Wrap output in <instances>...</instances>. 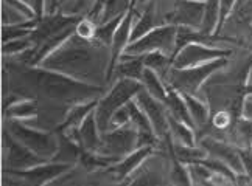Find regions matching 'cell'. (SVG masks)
<instances>
[{
    "mask_svg": "<svg viewBox=\"0 0 252 186\" xmlns=\"http://www.w3.org/2000/svg\"><path fill=\"white\" fill-rule=\"evenodd\" d=\"M111 57L108 45L96 39H84L73 33L64 44L41 61L42 68L60 72L84 82H100L104 75V67H109Z\"/></svg>",
    "mask_w": 252,
    "mask_h": 186,
    "instance_id": "cell-1",
    "label": "cell"
},
{
    "mask_svg": "<svg viewBox=\"0 0 252 186\" xmlns=\"http://www.w3.org/2000/svg\"><path fill=\"white\" fill-rule=\"evenodd\" d=\"M24 78L41 95L61 103H80L94 93L103 92L101 87H95L89 82L78 81L72 76L42 67L39 70H28Z\"/></svg>",
    "mask_w": 252,
    "mask_h": 186,
    "instance_id": "cell-2",
    "label": "cell"
},
{
    "mask_svg": "<svg viewBox=\"0 0 252 186\" xmlns=\"http://www.w3.org/2000/svg\"><path fill=\"white\" fill-rule=\"evenodd\" d=\"M143 82L139 80H132V78H123L117 84L114 85V89L106 95L103 100L98 101L95 107V120L98 124V129L101 133L111 131V121L114 113L117 112L120 107L126 106L132 96H137V93L143 89Z\"/></svg>",
    "mask_w": 252,
    "mask_h": 186,
    "instance_id": "cell-3",
    "label": "cell"
},
{
    "mask_svg": "<svg viewBox=\"0 0 252 186\" xmlns=\"http://www.w3.org/2000/svg\"><path fill=\"white\" fill-rule=\"evenodd\" d=\"M226 64H227V57H220V59L209 61L195 67H187V68L171 67L165 76V80L181 93L196 95L201 84L215 72L221 70Z\"/></svg>",
    "mask_w": 252,
    "mask_h": 186,
    "instance_id": "cell-4",
    "label": "cell"
},
{
    "mask_svg": "<svg viewBox=\"0 0 252 186\" xmlns=\"http://www.w3.org/2000/svg\"><path fill=\"white\" fill-rule=\"evenodd\" d=\"M176 36L178 27L176 25H160L154 28L150 33L142 36L134 42H129L125 48L126 54H145L150 52H162L167 56H173L176 50Z\"/></svg>",
    "mask_w": 252,
    "mask_h": 186,
    "instance_id": "cell-5",
    "label": "cell"
},
{
    "mask_svg": "<svg viewBox=\"0 0 252 186\" xmlns=\"http://www.w3.org/2000/svg\"><path fill=\"white\" fill-rule=\"evenodd\" d=\"M8 127H9V133L16 140H19L28 149H32L45 160L55 159L58 151H60V140L56 138L55 133H48V132L45 133V132L28 129V127L22 126L17 121H11L8 124Z\"/></svg>",
    "mask_w": 252,
    "mask_h": 186,
    "instance_id": "cell-6",
    "label": "cell"
},
{
    "mask_svg": "<svg viewBox=\"0 0 252 186\" xmlns=\"http://www.w3.org/2000/svg\"><path fill=\"white\" fill-rule=\"evenodd\" d=\"M101 138L103 146L98 154L115 157L119 160L135 151V148H139V132L131 121L125 126L115 127V129L101 133Z\"/></svg>",
    "mask_w": 252,
    "mask_h": 186,
    "instance_id": "cell-7",
    "label": "cell"
},
{
    "mask_svg": "<svg viewBox=\"0 0 252 186\" xmlns=\"http://www.w3.org/2000/svg\"><path fill=\"white\" fill-rule=\"evenodd\" d=\"M206 2L198 0H173V8L163 16V25L190 27L201 30L204 21Z\"/></svg>",
    "mask_w": 252,
    "mask_h": 186,
    "instance_id": "cell-8",
    "label": "cell"
},
{
    "mask_svg": "<svg viewBox=\"0 0 252 186\" xmlns=\"http://www.w3.org/2000/svg\"><path fill=\"white\" fill-rule=\"evenodd\" d=\"M232 52L230 50H220V48H210L204 44L191 42L186 47H182L181 50L171 57L174 68H187L201 65L209 61H215L220 57H227Z\"/></svg>",
    "mask_w": 252,
    "mask_h": 186,
    "instance_id": "cell-9",
    "label": "cell"
},
{
    "mask_svg": "<svg viewBox=\"0 0 252 186\" xmlns=\"http://www.w3.org/2000/svg\"><path fill=\"white\" fill-rule=\"evenodd\" d=\"M137 103L143 109V112L148 115V118L153 124V129L156 132L158 138L167 140L170 136V112L165 109V103H162L158 98H154L147 89H143L137 93Z\"/></svg>",
    "mask_w": 252,
    "mask_h": 186,
    "instance_id": "cell-10",
    "label": "cell"
},
{
    "mask_svg": "<svg viewBox=\"0 0 252 186\" xmlns=\"http://www.w3.org/2000/svg\"><path fill=\"white\" fill-rule=\"evenodd\" d=\"M135 3H137V0H134L132 5L129 6V9L126 11L123 21L120 24V27L117 28V31L114 34V39H112V44H111V62H109V67H108V73H106V81H111V78L114 75V70H115V65L119 64L122 54L125 53V48L128 47V42L131 39V25H132V21L135 17Z\"/></svg>",
    "mask_w": 252,
    "mask_h": 186,
    "instance_id": "cell-11",
    "label": "cell"
},
{
    "mask_svg": "<svg viewBox=\"0 0 252 186\" xmlns=\"http://www.w3.org/2000/svg\"><path fill=\"white\" fill-rule=\"evenodd\" d=\"M3 140L6 141L5 144L8 148V169H28L47 161L41 155H37L32 149H28L25 144L16 140L9 132L3 133Z\"/></svg>",
    "mask_w": 252,
    "mask_h": 186,
    "instance_id": "cell-12",
    "label": "cell"
},
{
    "mask_svg": "<svg viewBox=\"0 0 252 186\" xmlns=\"http://www.w3.org/2000/svg\"><path fill=\"white\" fill-rule=\"evenodd\" d=\"M70 168L69 163H41L28 169H8V174H14L30 185H45Z\"/></svg>",
    "mask_w": 252,
    "mask_h": 186,
    "instance_id": "cell-13",
    "label": "cell"
},
{
    "mask_svg": "<svg viewBox=\"0 0 252 186\" xmlns=\"http://www.w3.org/2000/svg\"><path fill=\"white\" fill-rule=\"evenodd\" d=\"M201 143H202V148L207 151V154L210 157L224 161L229 168H232L238 174L245 172V166H243V161H241L238 148H232L230 144H227L224 141H218L215 138H210V136L204 138Z\"/></svg>",
    "mask_w": 252,
    "mask_h": 186,
    "instance_id": "cell-14",
    "label": "cell"
},
{
    "mask_svg": "<svg viewBox=\"0 0 252 186\" xmlns=\"http://www.w3.org/2000/svg\"><path fill=\"white\" fill-rule=\"evenodd\" d=\"M73 133H75V141L78 143L84 151L96 152V154L100 152L103 146V138H101V132L98 129V124H96V120H95V112H91L87 115V118L78 127V131H73Z\"/></svg>",
    "mask_w": 252,
    "mask_h": 186,
    "instance_id": "cell-15",
    "label": "cell"
},
{
    "mask_svg": "<svg viewBox=\"0 0 252 186\" xmlns=\"http://www.w3.org/2000/svg\"><path fill=\"white\" fill-rule=\"evenodd\" d=\"M154 149V146L148 144V146H140V148H137L135 151H132L131 154H128L126 157H123V159L120 161H117L115 164L109 166V172H114L115 175H117L119 180H123L125 177H128V175L137 168V166L147 159L148 155H151Z\"/></svg>",
    "mask_w": 252,
    "mask_h": 186,
    "instance_id": "cell-16",
    "label": "cell"
},
{
    "mask_svg": "<svg viewBox=\"0 0 252 186\" xmlns=\"http://www.w3.org/2000/svg\"><path fill=\"white\" fill-rule=\"evenodd\" d=\"M165 85H167L165 106H167L168 112L174 116V118H178V120H181L184 123H187L189 126L193 127V129H196L195 120L191 118V115H190V110H189V107H187V103H186V98H184V95L181 92H178L168 82H165Z\"/></svg>",
    "mask_w": 252,
    "mask_h": 186,
    "instance_id": "cell-17",
    "label": "cell"
},
{
    "mask_svg": "<svg viewBox=\"0 0 252 186\" xmlns=\"http://www.w3.org/2000/svg\"><path fill=\"white\" fill-rule=\"evenodd\" d=\"M156 0H148L147 6H145V11L140 16L137 25L134 27V30L131 33V39L129 42H134L140 39L142 36H145L147 33H150L154 28H158L159 22H158V17H156Z\"/></svg>",
    "mask_w": 252,
    "mask_h": 186,
    "instance_id": "cell-18",
    "label": "cell"
},
{
    "mask_svg": "<svg viewBox=\"0 0 252 186\" xmlns=\"http://www.w3.org/2000/svg\"><path fill=\"white\" fill-rule=\"evenodd\" d=\"M96 104H98V101H91V103H86V104H78L75 106L73 109L70 110V113L67 115L65 121L56 127V132H65V131H70V129H78V127L83 124V121L87 118V115H89L91 112L95 110Z\"/></svg>",
    "mask_w": 252,
    "mask_h": 186,
    "instance_id": "cell-19",
    "label": "cell"
},
{
    "mask_svg": "<svg viewBox=\"0 0 252 186\" xmlns=\"http://www.w3.org/2000/svg\"><path fill=\"white\" fill-rule=\"evenodd\" d=\"M142 82L154 98H158L162 103H165V98H167V85L165 82L160 81L159 75L153 70L150 67H145L143 70V76H142Z\"/></svg>",
    "mask_w": 252,
    "mask_h": 186,
    "instance_id": "cell-20",
    "label": "cell"
},
{
    "mask_svg": "<svg viewBox=\"0 0 252 186\" xmlns=\"http://www.w3.org/2000/svg\"><path fill=\"white\" fill-rule=\"evenodd\" d=\"M184 98H186L187 107L190 110L191 118L195 120V124L198 129H204V127L209 124V107L206 104H202L201 101H198L196 98H193V95H186L182 93Z\"/></svg>",
    "mask_w": 252,
    "mask_h": 186,
    "instance_id": "cell-21",
    "label": "cell"
},
{
    "mask_svg": "<svg viewBox=\"0 0 252 186\" xmlns=\"http://www.w3.org/2000/svg\"><path fill=\"white\" fill-rule=\"evenodd\" d=\"M6 115H8V118H11V120L33 118V116L37 115V103L36 100H22L13 106H9Z\"/></svg>",
    "mask_w": 252,
    "mask_h": 186,
    "instance_id": "cell-22",
    "label": "cell"
},
{
    "mask_svg": "<svg viewBox=\"0 0 252 186\" xmlns=\"http://www.w3.org/2000/svg\"><path fill=\"white\" fill-rule=\"evenodd\" d=\"M220 22V0H206L204 21H202L201 31L206 34H215Z\"/></svg>",
    "mask_w": 252,
    "mask_h": 186,
    "instance_id": "cell-23",
    "label": "cell"
},
{
    "mask_svg": "<svg viewBox=\"0 0 252 186\" xmlns=\"http://www.w3.org/2000/svg\"><path fill=\"white\" fill-rule=\"evenodd\" d=\"M168 120H170V129H171V132L174 135L178 136L179 141L182 144L193 148V146H195V132H193V127L189 126L187 123H184V121H181L178 118H174L171 113L168 116Z\"/></svg>",
    "mask_w": 252,
    "mask_h": 186,
    "instance_id": "cell-24",
    "label": "cell"
},
{
    "mask_svg": "<svg viewBox=\"0 0 252 186\" xmlns=\"http://www.w3.org/2000/svg\"><path fill=\"white\" fill-rule=\"evenodd\" d=\"M125 14H126V13H125ZM125 14H120V16H117V17H114L112 21H109V22L101 24V25L96 27V34H95V39H96V41H100V42H103L104 45L111 47L112 39H114V34H115V31H117V28L120 27V24H122V21H123Z\"/></svg>",
    "mask_w": 252,
    "mask_h": 186,
    "instance_id": "cell-25",
    "label": "cell"
},
{
    "mask_svg": "<svg viewBox=\"0 0 252 186\" xmlns=\"http://www.w3.org/2000/svg\"><path fill=\"white\" fill-rule=\"evenodd\" d=\"M34 44H33V39L30 36H25V37H19V39H14L13 42H8L3 45V53L5 54H21L22 52L28 50V48H33Z\"/></svg>",
    "mask_w": 252,
    "mask_h": 186,
    "instance_id": "cell-26",
    "label": "cell"
},
{
    "mask_svg": "<svg viewBox=\"0 0 252 186\" xmlns=\"http://www.w3.org/2000/svg\"><path fill=\"white\" fill-rule=\"evenodd\" d=\"M96 27L98 25H96L94 21H91V19H81V21L76 24L75 33L84 39H95Z\"/></svg>",
    "mask_w": 252,
    "mask_h": 186,
    "instance_id": "cell-27",
    "label": "cell"
},
{
    "mask_svg": "<svg viewBox=\"0 0 252 186\" xmlns=\"http://www.w3.org/2000/svg\"><path fill=\"white\" fill-rule=\"evenodd\" d=\"M237 2H238V0H220V22H218L215 34L220 33L222 25H224V22L227 21L229 14H232V11H234Z\"/></svg>",
    "mask_w": 252,
    "mask_h": 186,
    "instance_id": "cell-28",
    "label": "cell"
},
{
    "mask_svg": "<svg viewBox=\"0 0 252 186\" xmlns=\"http://www.w3.org/2000/svg\"><path fill=\"white\" fill-rule=\"evenodd\" d=\"M129 121H131L129 110H128V107H126V106H123V107H120V109H119L117 112L114 113L111 124H112L114 127H120V126H125V124H128Z\"/></svg>",
    "mask_w": 252,
    "mask_h": 186,
    "instance_id": "cell-29",
    "label": "cell"
},
{
    "mask_svg": "<svg viewBox=\"0 0 252 186\" xmlns=\"http://www.w3.org/2000/svg\"><path fill=\"white\" fill-rule=\"evenodd\" d=\"M241 161H243L245 166V172L251 177L252 180V148H238Z\"/></svg>",
    "mask_w": 252,
    "mask_h": 186,
    "instance_id": "cell-30",
    "label": "cell"
},
{
    "mask_svg": "<svg viewBox=\"0 0 252 186\" xmlns=\"http://www.w3.org/2000/svg\"><path fill=\"white\" fill-rule=\"evenodd\" d=\"M45 2H47V6H48L47 13L48 14H55L56 13V6H60L61 0H45Z\"/></svg>",
    "mask_w": 252,
    "mask_h": 186,
    "instance_id": "cell-31",
    "label": "cell"
},
{
    "mask_svg": "<svg viewBox=\"0 0 252 186\" xmlns=\"http://www.w3.org/2000/svg\"><path fill=\"white\" fill-rule=\"evenodd\" d=\"M245 116L246 118H249V120H252V103H245Z\"/></svg>",
    "mask_w": 252,
    "mask_h": 186,
    "instance_id": "cell-32",
    "label": "cell"
},
{
    "mask_svg": "<svg viewBox=\"0 0 252 186\" xmlns=\"http://www.w3.org/2000/svg\"><path fill=\"white\" fill-rule=\"evenodd\" d=\"M137 2H139V0H137ZM140 2H148V0H140Z\"/></svg>",
    "mask_w": 252,
    "mask_h": 186,
    "instance_id": "cell-33",
    "label": "cell"
},
{
    "mask_svg": "<svg viewBox=\"0 0 252 186\" xmlns=\"http://www.w3.org/2000/svg\"><path fill=\"white\" fill-rule=\"evenodd\" d=\"M24 2H32V0H24Z\"/></svg>",
    "mask_w": 252,
    "mask_h": 186,
    "instance_id": "cell-34",
    "label": "cell"
},
{
    "mask_svg": "<svg viewBox=\"0 0 252 186\" xmlns=\"http://www.w3.org/2000/svg\"><path fill=\"white\" fill-rule=\"evenodd\" d=\"M251 37H252V28H251Z\"/></svg>",
    "mask_w": 252,
    "mask_h": 186,
    "instance_id": "cell-35",
    "label": "cell"
}]
</instances>
